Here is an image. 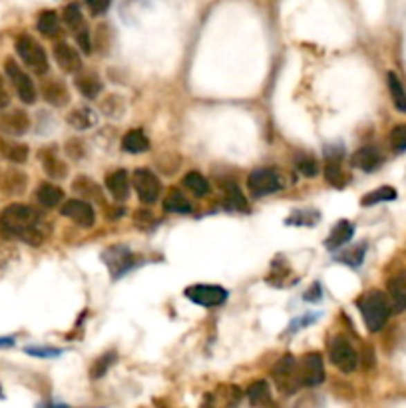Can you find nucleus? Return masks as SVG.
Masks as SVG:
<instances>
[{
	"label": "nucleus",
	"instance_id": "obj_14",
	"mask_svg": "<svg viewBox=\"0 0 406 408\" xmlns=\"http://www.w3.org/2000/svg\"><path fill=\"white\" fill-rule=\"evenodd\" d=\"M28 127L30 118L26 116V112L10 110L0 116V132H4L6 136H22L28 132Z\"/></svg>",
	"mask_w": 406,
	"mask_h": 408
},
{
	"label": "nucleus",
	"instance_id": "obj_29",
	"mask_svg": "<svg viewBox=\"0 0 406 408\" xmlns=\"http://www.w3.org/2000/svg\"><path fill=\"white\" fill-rule=\"evenodd\" d=\"M62 20H64L66 26L74 32V34L86 30V28H84V16H82L80 6H78L76 2H72V4L66 6L64 12H62Z\"/></svg>",
	"mask_w": 406,
	"mask_h": 408
},
{
	"label": "nucleus",
	"instance_id": "obj_4",
	"mask_svg": "<svg viewBox=\"0 0 406 408\" xmlns=\"http://www.w3.org/2000/svg\"><path fill=\"white\" fill-rule=\"evenodd\" d=\"M329 357H331V362L341 371V373H353L357 369L358 364V355L357 351L353 348L351 341L344 339V337H335L329 345Z\"/></svg>",
	"mask_w": 406,
	"mask_h": 408
},
{
	"label": "nucleus",
	"instance_id": "obj_23",
	"mask_svg": "<svg viewBox=\"0 0 406 408\" xmlns=\"http://www.w3.org/2000/svg\"><path fill=\"white\" fill-rule=\"evenodd\" d=\"M76 86H78V90L82 92V96H86V98H90V100H94L100 94V90H102V82L98 80L96 74H92V72H84V74H76Z\"/></svg>",
	"mask_w": 406,
	"mask_h": 408
},
{
	"label": "nucleus",
	"instance_id": "obj_19",
	"mask_svg": "<svg viewBox=\"0 0 406 408\" xmlns=\"http://www.w3.org/2000/svg\"><path fill=\"white\" fill-rule=\"evenodd\" d=\"M36 199H38L40 205L52 209V207H58V205L64 202V191H62V188L54 186V184L44 181V184H40L38 189H36Z\"/></svg>",
	"mask_w": 406,
	"mask_h": 408
},
{
	"label": "nucleus",
	"instance_id": "obj_12",
	"mask_svg": "<svg viewBox=\"0 0 406 408\" xmlns=\"http://www.w3.org/2000/svg\"><path fill=\"white\" fill-rule=\"evenodd\" d=\"M102 257H104L106 267L110 269V273H112L114 279H118L122 273H126L133 265V255H131L128 247H122V245L110 247Z\"/></svg>",
	"mask_w": 406,
	"mask_h": 408
},
{
	"label": "nucleus",
	"instance_id": "obj_38",
	"mask_svg": "<svg viewBox=\"0 0 406 408\" xmlns=\"http://www.w3.org/2000/svg\"><path fill=\"white\" fill-rule=\"evenodd\" d=\"M295 166H297L299 173H303L305 177H315L319 173V163L311 156H299L295 159Z\"/></svg>",
	"mask_w": 406,
	"mask_h": 408
},
{
	"label": "nucleus",
	"instance_id": "obj_15",
	"mask_svg": "<svg viewBox=\"0 0 406 408\" xmlns=\"http://www.w3.org/2000/svg\"><path fill=\"white\" fill-rule=\"evenodd\" d=\"M351 163H353L357 170L371 173L382 163V156H380V152H378L374 145H365V148H360V150H357V152L353 154Z\"/></svg>",
	"mask_w": 406,
	"mask_h": 408
},
{
	"label": "nucleus",
	"instance_id": "obj_10",
	"mask_svg": "<svg viewBox=\"0 0 406 408\" xmlns=\"http://www.w3.org/2000/svg\"><path fill=\"white\" fill-rule=\"evenodd\" d=\"M299 366V380L301 387H317L325 380V366H323V357L319 353H309L305 355Z\"/></svg>",
	"mask_w": 406,
	"mask_h": 408
},
{
	"label": "nucleus",
	"instance_id": "obj_28",
	"mask_svg": "<svg viewBox=\"0 0 406 408\" xmlns=\"http://www.w3.org/2000/svg\"><path fill=\"white\" fill-rule=\"evenodd\" d=\"M396 189L390 188V186H382V188L374 189L371 193H367L362 199H360V205H365V207H371V205L376 204H382V202H394L396 199Z\"/></svg>",
	"mask_w": 406,
	"mask_h": 408
},
{
	"label": "nucleus",
	"instance_id": "obj_21",
	"mask_svg": "<svg viewBox=\"0 0 406 408\" xmlns=\"http://www.w3.org/2000/svg\"><path fill=\"white\" fill-rule=\"evenodd\" d=\"M122 150L128 154H142L149 150V140L142 130H130L122 140Z\"/></svg>",
	"mask_w": 406,
	"mask_h": 408
},
{
	"label": "nucleus",
	"instance_id": "obj_16",
	"mask_svg": "<svg viewBox=\"0 0 406 408\" xmlns=\"http://www.w3.org/2000/svg\"><path fill=\"white\" fill-rule=\"evenodd\" d=\"M389 299L392 305V313L406 311V271L392 277L389 283Z\"/></svg>",
	"mask_w": 406,
	"mask_h": 408
},
{
	"label": "nucleus",
	"instance_id": "obj_22",
	"mask_svg": "<svg viewBox=\"0 0 406 408\" xmlns=\"http://www.w3.org/2000/svg\"><path fill=\"white\" fill-rule=\"evenodd\" d=\"M68 124L76 130H88V127H94L98 124V116L96 112L92 108H78V110L70 112L68 114Z\"/></svg>",
	"mask_w": 406,
	"mask_h": 408
},
{
	"label": "nucleus",
	"instance_id": "obj_18",
	"mask_svg": "<svg viewBox=\"0 0 406 408\" xmlns=\"http://www.w3.org/2000/svg\"><path fill=\"white\" fill-rule=\"evenodd\" d=\"M355 236V227H353V223L351 221H339L335 227H333V231H331V236L326 237L325 241V247L326 249H331V251H335V249H339L342 245H347L351 239Z\"/></svg>",
	"mask_w": 406,
	"mask_h": 408
},
{
	"label": "nucleus",
	"instance_id": "obj_3",
	"mask_svg": "<svg viewBox=\"0 0 406 408\" xmlns=\"http://www.w3.org/2000/svg\"><path fill=\"white\" fill-rule=\"evenodd\" d=\"M17 52L18 56L22 58V62L28 66V70L44 76L48 72V56L46 50L42 48V44L38 40H34L33 36L28 34H20L17 38Z\"/></svg>",
	"mask_w": 406,
	"mask_h": 408
},
{
	"label": "nucleus",
	"instance_id": "obj_40",
	"mask_svg": "<svg viewBox=\"0 0 406 408\" xmlns=\"http://www.w3.org/2000/svg\"><path fill=\"white\" fill-rule=\"evenodd\" d=\"M319 221V213L313 211V209H305V211H299V213H293L291 218L287 220L289 225H315Z\"/></svg>",
	"mask_w": 406,
	"mask_h": 408
},
{
	"label": "nucleus",
	"instance_id": "obj_45",
	"mask_svg": "<svg viewBox=\"0 0 406 408\" xmlns=\"http://www.w3.org/2000/svg\"><path fill=\"white\" fill-rule=\"evenodd\" d=\"M146 223H154V215L147 213V211H136V225L142 227V229H147Z\"/></svg>",
	"mask_w": 406,
	"mask_h": 408
},
{
	"label": "nucleus",
	"instance_id": "obj_6",
	"mask_svg": "<svg viewBox=\"0 0 406 408\" xmlns=\"http://www.w3.org/2000/svg\"><path fill=\"white\" fill-rule=\"evenodd\" d=\"M273 378H275L279 391L285 394H293L297 391V387H301L299 380V366L297 361L293 359L291 355H285L283 359H279L277 364L273 366Z\"/></svg>",
	"mask_w": 406,
	"mask_h": 408
},
{
	"label": "nucleus",
	"instance_id": "obj_9",
	"mask_svg": "<svg viewBox=\"0 0 406 408\" xmlns=\"http://www.w3.org/2000/svg\"><path fill=\"white\" fill-rule=\"evenodd\" d=\"M185 297L201 307H219L228 301V289L217 285H194L185 289Z\"/></svg>",
	"mask_w": 406,
	"mask_h": 408
},
{
	"label": "nucleus",
	"instance_id": "obj_32",
	"mask_svg": "<svg viewBox=\"0 0 406 408\" xmlns=\"http://www.w3.org/2000/svg\"><path fill=\"white\" fill-rule=\"evenodd\" d=\"M163 209L167 213H190L192 211V205L190 202L179 193V191H169L165 202H163Z\"/></svg>",
	"mask_w": 406,
	"mask_h": 408
},
{
	"label": "nucleus",
	"instance_id": "obj_27",
	"mask_svg": "<svg viewBox=\"0 0 406 408\" xmlns=\"http://www.w3.org/2000/svg\"><path fill=\"white\" fill-rule=\"evenodd\" d=\"M36 26H38L40 34L54 38L58 34V30H60V18H58V15L54 10H46V12H42V15L38 16V24Z\"/></svg>",
	"mask_w": 406,
	"mask_h": 408
},
{
	"label": "nucleus",
	"instance_id": "obj_26",
	"mask_svg": "<svg viewBox=\"0 0 406 408\" xmlns=\"http://www.w3.org/2000/svg\"><path fill=\"white\" fill-rule=\"evenodd\" d=\"M0 156L15 161V163H24L28 159V145H24V143H10V141L0 138Z\"/></svg>",
	"mask_w": 406,
	"mask_h": 408
},
{
	"label": "nucleus",
	"instance_id": "obj_24",
	"mask_svg": "<svg viewBox=\"0 0 406 408\" xmlns=\"http://www.w3.org/2000/svg\"><path fill=\"white\" fill-rule=\"evenodd\" d=\"M0 189H2V191H6V193H10V195H18V193H22V191L26 189V175L17 172V170H12V172H4L2 179H0Z\"/></svg>",
	"mask_w": 406,
	"mask_h": 408
},
{
	"label": "nucleus",
	"instance_id": "obj_48",
	"mask_svg": "<svg viewBox=\"0 0 406 408\" xmlns=\"http://www.w3.org/2000/svg\"><path fill=\"white\" fill-rule=\"evenodd\" d=\"M10 104V94H8V90H6V86H4V82L0 78V110L2 108H6Z\"/></svg>",
	"mask_w": 406,
	"mask_h": 408
},
{
	"label": "nucleus",
	"instance_id": "obj_36",
	"mask_svg": "<svg viewBox=\"0 0 406 408\" xmlns=\"http://www.w3.org/2000/svg\"><path fill=\"white\" fill-rule=\"evenodd\" d=\"M365 253H367V245L362 243V245H357V247L347 249L342 255H337L335 259H337V261H341V263H347V265H351V267L357 269L358 265L362 263V259H365Z\"/></svg>",
	"mask_w": 406,
	"mask_h": 408
},
{
	"label": "nucleus",
	"instance_id": "obj_20",
	"mask_svg": "<svg viewBox=\"0 0 406 408\" xmlns=\"http://www.w3.org/2000/svg\"><path fill=\"white\" fill-rule=\"evenodd\" d=\"M42 90H44V100L50 106H66L70 102V92H68L64 82H60V80H50L44 84Z\"/></svg>",
	"mask_w": 406,
	"mask_h": 408
},
{
	"label": "nucleus",
	"instance_id": "obj_37",
	"mask_svg": "<svg viewBox=\"0 0 406 408\" xmlns=\"http://www.w3.org/2000/svg\"><path fill=\"white\" fill-rule=\"evenodd\" d=\"M325 179L331 186H335V188H344L347 177H344V173H342L339 161H329V163H326Z\"/></svg>",
	"mask_w": 406,
	"mask_h": 408
},
{
	"label": "nucleus",
	"instance_id": "obj_39",
	"mask_svg": "<svg viewBox=\"0 0 406 408\" xmlns=\"http://www.w3.org/2000/svg\"><path fill=\"white\" fill-rule=\"evenodd\" d=\"M116 362V355L114 353H106L104 357H100L96 362H94V366H92V371H90V375L92 378H102L106 375V371L112 366Z\"/></svg>",
	"mask_w": 406,
	"mask_h": 408
},
{
	"label": "nucleus",
	"instance_id": "obj_49",
	"mask_svg": "<svg viewBox=\"0 0 406 408\" xmlns=\"http://www.w3.org/2000/svg\"><path fill=\"white\" fill-rule=\"evenodd\" d=\"M305 299H307V301H319V299H321L319 297V285H315L309 293H305Z\"/></svg>",
	"mask_w": 406,
	"mask_h": 408
},
{
	"label": "nucleus",
	"instance_id": "obj_17",
	"mask_svg": "<svg viewBox=\"0 0 406 408\" xmlns=\"http://www.w3.org/2000/svg\"><path fill=\"white\" fill-rule=\"evenodd\" d=\"M106 186H108V191L112 193L116 202H126L128 195H130V177L126 170H116L114 173H110L106 177Z\"/></svg>",
	"mask_w": 406,
	"mask_h": 408
},
{
	"label": "nucleus",
	"instance_id": "obj_34",
	"mask_svg": "<svg viewBox=\"0 0 406 408\" xmlns=\"http://www.w3.org/2000/svg\"><path fill=\"white\" fill-rule=\"evenodd\" d=\"M225 205L229 209H235V211H247V202H245L243 193L239 191L237 184H225Z\"/></svg>",
	"mask_w": 406,
	"mask_h": 408
},
{
	"label": "nucleus",
	"instance_id": "obj_5",
	"mask_svg": "<svg viewBox=\"0 0 406 408\" xmlns=\"http://www.w3.org/2000/svg\"><path fill=\"white\" fill-rule=\"evenodd\" d=\"M131 186L136 188L138 197L144 204H156L162 193V181L156 173L147 168H138L131 177Z\"/></svg>",
	"mask_w": 406,
	"mask_h": 408
},
{
	"label": "nucleus",
	"instance_id": "obj_46",
	"mask_svg": "<svg viewBox=\"0 0 406 408\" xmlns=\"http://www.w3.org/2000/svg\"><path fill=\"white\" fill-rule=\"evenodd\" d=\"M78 36V44H80V48L86 52V54H90L92 52V46H90V34H88V30H82L76 34Z\"/></svg>",
	"mask_w": 406,
	"mask_h": 408
},
{
	"label": "nucleus",
	"instance_id": "obj_30",
	"mask_svg": "<svg viewBox=\"0 0 406 408\" xmlns=\"http://www.w3.org/2000/svg\"><path fill=\"white\" fill-rule=\"evenodd\" d=\"M183 186L190 189L194 195H197V197H203V195L210 193V181H207L201 173L197 172L187 173V175L183 177Z\"/></svg>",
	"mask_w": 406,
	"mask_h": 408
},
{
	"label": "nucleus",
	"instance_id": "obj_13",
	"mask_svg": "<svg viewBox=\"0 0 406 408\" xmlns=\"http://www.w3.org/2000/svg\"><path fill=\"white\" fill-rule=\"evenodd\" d=\"M54 58H56V64L60 66V70L66 74H78L82 70L80 54L68 42H56L54 44Z\"/></svg>",
	"mask_w": 406,
	"mask_h": 408
},
{
	"label": "nucleus",
	"instance_id": "obj_8",
	"mask_svg": "<svg viewBox=\"0 0 406 408\" xmlns=\"http://www.w3.org/2000/svg\"><path fill=\"white\" fill-rule=\"evenodd\" d=\"M4 70H6L8 78L12 82V86H15L18 98H20L24 104H34V102H36V88H34V82L30 80V76H28L12 58L6 60Z\"/></svg>",
	"mask_w": 406,
	"mask_h": 408
},
{
	"label": "nucleus",
	"instance_id": "obj_25",
	"mask_svg": "<svg viewBox=\"0 0 406 408\" xmlns=\"http://www.w3.org/2000/svg\"><path fill=\"white\" fill-rule=\"evenodd\" d=\"M387 82H389V90H390V98L394 102V108L398 112L406 114V90L403 86L400 78L396 76V72H389L387 74Z\"/></svg>",
	"mask_w": 406,
	"mask_h": 408
},
{
	"label": "nucleus",
	"instance_id": "obj_41",
	"mask_svg": "<svg viewBox=\"0 0 406 408\" xmlns=\"http://www.w3.org/2000/svg\"><path fill=\"white\" fill-rule=\"evenodd\" d=\"M390 145L394 152H405L406 150V126L392 127L390 132Z\"/></svg>",
	"mask_w": 406,
	"mask_h": 408
},
{
	"label": "nucleus",
	"instance_id": "obj_47",
	"mask_svg": "<svg viewBox=\"0 0 406 408\" xmlns=\"http://www.w3.org/2000/svg\"><path fill=\"white\" fill-rule=\"evenodd\" d=\"M325 152H326L325 156L329 161H341V157H342L341 145H337V148H335V145H331V148H326Z\"/></svg>",
	"mask_w": 406,
	"mask_h": 408
},
{
	"label": "nucleus",
	"instance_id": "obj_42",
	"mask_svg": "<svg viewBox=\"0 0 406 408\" xmlns=\"http://www.w3.org/2000/svg\"><path fill=\"white\" fill-rule=\"evenodd\" d=\"M28 355H33V357H60L62 355V351L60 348H48V346H26L24 348Z\"/></svg>",
	"mask_w": 406,
	"mask_h": 408
},
{
	"label": "nucleus",
	"instance_id": "obj_7",
	"mask_svg": "<svg viewBox=\"0 0 406 408\" xmlns=\"http://www.w3.org/2000/svg\"><path fill=\"white\" fill-rule=\"evenodd\" d=\"M247 188H249L253 197H263V195L275 193L285 186H283V181H281V177L275 170L261 168V170H255L247 177Z\"/></svg>",
	"mask_w": 406,
	"mask_h": 408
},
{
	"label": "nucleus",
	"instance_id": "obj_44",
	"mask_svg": "<svg viewBox=\"0 0 406 408\" xmlns=\"http://www.w3.org/2000/svg\"><path fill=\"white\" fill-rule=\"evenodd\" d=\"M317 319H319V314H307V317H303V319H297V321L291 325V332H295V330H301L305 325L315 323Z\"/></svg>",
	"mask_w": 406,
	"mask_h": 408
},
{
	"label": "nucleus",
	"instance_id": "obj_11",
	"mask_svg": "<svg viewBox=\"0 0 406 408\" xmlns=\"http://www.w3.org/2000/svg\"><path fill=\"white\" fill-rule=\"evenodd\" d=\"M62 215L68 218L70 221L78 223L80 227H92L96 223V213H94V207L84 202V199H70V202H64L62 204Z\"/></svg>",
	"mask_w": 406,
	"mask_h": 408
},
{
	"label": "nucleus",
	"instance_id": "obj_35",
	"mask_svg": "<svg viewBox=\"0 0 406 408\" xmlns=\"http://www.w3.org/2000/svg\"><path fill=\"white\" fill-rule=\"evenodd\" d=\"M74 191H78L82 193L84 197H88V199H98V202H102V191L96 186V181H92V179H88V177H78L76 181H74Z\"/></svg>",
	"mask_w": 406,
	"mask_h": 408
},
{
	"label": "nucleus",
	"instance_id": "obj_43",
	"mask_svg": "<svg viewBox=\"0 0 406 408\" xmlns=\"http://www.w3.org/2000/svg\"><path fill=\"white\" fill-rule=\"evenodd\" d=\"M86 4H88V8H90L92 15L102 16L108 8H110L112 0H86Z\"/></svg>",
	"mask_w": 406,
	"mask_h": 408
},
{
	"label": "nucleus",
	"instance_id": "obj_2",
	"mask_svg": "<svg viewBox=\"0 0 406 408\" xmlns=\"http://www.w3.org/2000/svg\"><path fill=\"white\" fill-rule=\"evenodd\" d=\"M357 305L365 323H367V329L373 330V332L382 329L390 319V314H392V305H390L389 295H385L382 291H376V289L365 293L362 297L358 299Z\"/></svg>",
	"mask_w": 406,
	"mask_h": 408
},
{
	"label": "nucleus",
	"instance_id": "obj_50",
	"mask_svg": "<svg viewBox=\"0 0 406 408\" xmlns=\"http://www.w3.org/2000/svg\"><path fill=\"white\" fill-rule=\"evenodd\" d=\"M15 346V339L12 337H0V348H8Z\"/></svg>",
	"mask_w": 406,
	"mask_h": 408
},
{
	"label": "nucleus",
	"instance_id": "obj_31",
	"mask_svg": "<svg viewBox=\"0 0 406 408\" xmlns=\"http://www.w3.org/2000/svg\"><path fill=\"white\" fill-rule=\"evenodd\" d=\"M42 163H44V170L48 173L50 177H54V179H62L66 177V173H68V168H66L64 161H60V157H56L54 154H48V152H44L42 150Z\"/></svg>",
	"mask_w": 406,
	"mask_h": 408
},
{
	"label": "nucleus",
	"instance_id": "obj_1",
	"mask_svg": "<svg viewBox=\"0 0 406 408\" xmlns=\"http://www.w3.org/2000/svg\"><path fill=\"white\" fill-rule=\"evenodd\" d=\"M0 233L6 239H20L28 245H40L44 239L38 211L22 204L8 205L0 211Z\"/></svg>",
	"mask_w": 406,
	"mask_h": 408
},
{
	"label": "nucleus",
	"instance_id": "obj_33",
	"mask_svg": "<svg viewBox=\"0 0 406 408\" xmlns=\"http://www.w3.org/2000/svg\"><path fill=\"white\" fill-rule=\"evenodd\" d=\"M247 396H249V402L253 407H261L265 402H269V396H271V391H269V384L265 380H257L249 387L247 391Z\"/></svg>",
	"mask_w": 406,
	"mask_h": 408
}]
</instances>
